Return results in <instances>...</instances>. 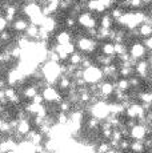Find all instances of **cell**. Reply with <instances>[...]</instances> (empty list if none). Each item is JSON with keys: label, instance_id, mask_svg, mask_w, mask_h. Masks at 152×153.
I'll list each match as a JSON object with an SVG mask.
<instances>
[{"label": "cell", "instance_id": "6da1fadb", "mask_svg": "<svg viewBox=\"0 0 152 153\" xmlns=\"http://www.w3.org/2000/svg\"><path fill=\"white\" fill-rule=\"evenodd\" d=\"M40 72L43 75V79L48 85L56 84L59 77L61 76V69H60V64L57 63H52V61H44L40 67Z\"/></svg>", "mask_w": 152, "mask_h": 153}, {"label": "cell", "instance_id": "7a4b0ae2", "mask_svg": "<svg viewBox=\"0 0 152 153\" xmlns=\"http://www.w3.org/2000/svg\"><path fill=\"white\" fill-rule=\"evenodd\" d=\"M83 80L86 81L87 85L91 84H99L104 80L103 72H101V68L96 64L88 67V68L83 69Z\"/></svg>", "mask_w": 152, "mask_h": 153}, {"label": "cell", "instance_id": "3957f363", "mask_svg": "<svg viewBox=\"0 0 152 153\" xmlns=\"http://www.w3.org/2000/svg\"><path fill=\"white\" fill-rule=\"evenodd\" d=\"M75 45L77 47L79 52H81V53H84V52L86 53H92V52H95L96 47H98V40L92 39L89 36H81L75 40Z\"/></svg>", "mask_w": 152, "mask_h": 153}, {"label": "cell", "instance_id": "277c9868", "mask_svg": "<svg viewBox=\"0 0 152 153\" xmlns=\"http://www.w3.org/2000/svg\"><path fill=\"white\" fill-rule=\"evenodd\" d=\"M42 96L44 99V102H48V104H59V102L63 100V96L61 93L57 91L56 87H52V85H47L45 88L42 89Z\"/></svg>", "mask_w": 152, "mask_h": 153}, {"label": "cell", "instance_id": "5b68a950", "mask_svg": "<svg viewBox=\"0 0 152 153\" xmlns=\"http://www.w3.org/2000/svg\"><path fill=\"white\" fill-rule=\"evenodd\" d=\"M77 24L80 25L81 28H86V31H87V29L98 28L99 20L93 16L92 12H89V11H83V12L77 16Z\"/></svg>", "mask_w": 152, "mask_h": 153}, {"label": "cell", "instance_id": "8992f818", "mask_svg": "<svg viewBox=\"0 0 152 153\" xmlns=\"http://www.w3.org/2000/svg\"><path fill=\"white\" fill-rule=\"evenodd\" d=\"M148 134H151V132L148 131V128L144 124L136 123V124L130 129V139H132V140L142 141V140L147 139Z\"/></svg>", "mask_w": 152, "mask_h": 153}, {"label": "cell", "instance_id": "52a82bcc", "mask_svg": "<svg viewBox=\"0 0 152 153\" xmlns=\"http://www.w3.org/2000/svg\"><path fill=\"white\" fill-rule=\"evenodd\" d=\"M150 68L151 67H150V63H148L147 59H143V60L136 61L135 67H133L135 73L137 75V77H139L140 80H148V77H150V75H151Z\"/></svg>", "mask_w": 152, "mask_h": 153}, {"label": "cell", "instance_id": "ba28073f", "mask_svg": "<svg viewBox=\"0 0 152 153\" xmlns=\"http://www.w3.org/2000/svg\"><path fill=\"white\" fill-rule=\"evenodd\" d=\"M128 53H130V56L135 61H139V60L145 59V56H147V49H145V47L143 45L142 42H135L131 44L130 49H128Z\"/></svg>", "mask_w": 152, "mask_h": 153}, {"label": "cell", "instance_id": "9c48e42d", "mask_svg": "<svg viewBox=\"0 0 152 153\" xmlns=\"http://www.w3.org/2000/svg\"><path fill=\"white\" fill-rule=\"evenodd\" d=\"M99 87V92H100V96H101V100L107 101V99L110 96L113 95V91H115V84L110 80H103L101 83L98 84Z\"/></svg>", "mask_w": 152, "mask_h": 153}, {"label": "cell", "instance_id": "30bf717a", "mask_svg": "<svg viewBox=\"0 0 152 153\" xmlns=\"http://www.w3.org/2000/svg\"><path fill=\"white\" fill-rule=\"evenodd\" d=\"M7 84L12 85V87H15L16 84H22L23 81H24L25 76L23 75L22 72H20L17 68H13L11 71H8V76H7Z\"/></svg>", "mask_w": 152, "mask_h": 153}, {"label": "cell", "instance_id": "8fae6325", "mask_svg": "<svg viewBox=\"0 0 152 153\" xmlns=\"http://www.w3.org/2000/svg\"><path fill=\"white\" fill-rule=\"evenodd\" d=\"M31 129H32V124H31L30 119H24V120H19L15 132L17 134H20L22 137H25L28 133H30Z\"/></svg>", "mask_w": 152, "mask_h": 153}, {"label": "cell", "instance_id": "7c38bea8", "mask_svg": "<svg viewBox=\"0 0 152 153\" xmlns=\"http://www.w3.org/2000/svg\"><path fill=\"white\" fill-rule=\"evenodd\" d=\"M28 25H30V20L24 19V17H17L16 20L12 22V29L16 32H20V33H24Z\"/></svg>", "mask_w": 152, "mask_h": 153}, {"label": "cell", "instance_id": "4fadbf2b", "mask_svg": "<svg viewBox=\"0 0 152 153\" xmlns=\"http://www.w3.org/2000/svg\"><path fill=\"white\" fill-rule=\"evenodd\" d=\"M72 85V80L69 76H66V75H61L59 77V80H57L56 83V88L59 92H67V91L71 88Z\"/></svg>", "mask_w": 152, "mask_h": 153}, {"label": "cell", "instance_id": "5bb4252c", "mask_svg": "<svg viewBox=\"0 0 152 153\" xmlns=\"http://www.w3.org/2000/svg\"><path fill=\"white\" fill-rule=\"evenodd\" d=\"M40 27L44 28L45 31H48L49 33H52L55 29L59 27V23H57V20L55 19L54 16H47V17H44V20H43V23H42Z\"/></svg>", "mask_w": 152, "mask_h": 153}, {"label": "cell", "instance_id": "9a60e30c", "mask_svg": "<svg viewBox=\"0 0 152 153\" xmlns=\"http://www.w3.org/2000/svg\"><path fill=\"white\" fill-rule=\"evenodd\" d=\"M37 93H40V88L37 87L36 84H30V85L23 88V97L30 100V101L37 95Z\"/></svg>", "mask_w": 152, "mask_h": 153}, {"label": "cell", "instance_id": "2e32d148", "mask_svg": "<svg viewBox=\"0 0 152 153\" xmlns=\"http://www.w3.org/2000/svg\"><path fill=\"white\" fill-rule=\"evenodd\" d=\"M72 32H69L68 29H66V31H60L59 33L55 36V43L59 44V45H64V44L72 42Z\"/></svg>", "mask_w": 152, "mask_h": 153}, {"label": "cell", "instance_id": "e0dca14e", "mask_svg": "<svg viewBox=\"0 0 152 153\" xmlns=\"http://www.w3.org/2000/svg\"><path fill=\"white\" fill-rule=\"evenodd\" d=\"M24 36L27 37L30 42H39V27L34 24H30L28 28L25 29Z\"/></svg>", "mask_w": 152, "mask_h": 153}, {"label": "cell", "instance_id": "ac0fdd59", "mask_svg": "<svg viewBox=\"0 0 152 153\" xmlns=\"http://www.w3.org/2000/svg\"><path fill=\"white\" fill-rule=\"evenodd\" d=\"M108 109H110V114H113V116H121L125 113V107L121 102H111L108 104Z\"/></svg>", "mask_w": 152, "mask_h": 153}, {"label": "cell", "instance_id": "d6986e66", "mask_svg": "<svg viewBox=\"0 0 152 153\" xmlns=\"http://www.w3.org/2000/svg\"><path fill=\"white\" fill-rule=\"evenodd\" d=\"M137 31H139V37L143 39L152 36V23H143L137 27Z\"/></svg>", "mask_w": 152, "mask_h": 153}, {"label": "cell", "instance_id": "ffe728a7", "mask_svg": "<svg viewBox=\"0 0 152 153\" xmlns=\"http://www.w3.org/2000/svg\"><path fill=\"white\" fill-rule=\"evenodd\" d=\"M113 84H115V89L120 91V92L127 93V92H130L131 91L130 81H128V79H125V77H120L119 80H116Z\"/></svg>", "mask_w": 152, "mask_h": 153}, {"label": "cell", "instance_id": "44dd1931", "mask_svg": "<svg viewBox=\"0 0 152 153\" xmlns=\"http://www.w3.org/2000/svg\"><path fill=\"white\" fill-rule=\"evenodd\" d=\"M113 23H115V20L111 17L110 13H103L101 17H100V20H99V25H100V28H106V29H112Z\"/></svg>", "mask_w": 152, "mask_h": 153}, {"label": "cell", "instance_id": "7402d4cb", "mask_svg": "<svg viewBox=\"0 0 152 153\" xmlns=\"http://www.w3.org/2000/svg\"><path fill=\"white\" fill-rule=\"evenodd\" d=\"M100 51L104 56H111V57L115 56V47H113L112 42H104L103 44H101Z\"/></svg>", "mask_w": 152, "mask_h": 153}, {"label": "cell", "instance_id": "603a6c76", "mask_svg": "<svg viewBox=\"0 0 152 153\" xmlns=\"http://www.w3.org/2000/svg\"><path fill=\"white\" fill-rule=\"evenodd\" d=\"M130 149H131V152L132 153H145V151H147V149H145L144 143H143V140L142 141H137V140L131 141Z\"/></svg>", "mask_w": 152, "mask_h": 153}, {"label": "cell", "instance_id": "cb8c5ba5", "mask_svg": "<svg viewBox=\"0 0 152 153\" xmlns=\"http://www.w3.org/2000/svg\"><path fill=\"white\" fill-rule=\"evenodd\" d=\"M83 57H84V55L81 53V52L75 51L72 55H69V57H68V63H69V64H72V65H75V67H80Z\"/></svg>", "mask_w": 152, "mask_h": 153}, {"label": "cell", "instance_id": "d4e9b609", "mask_svg": "<svg viewBox=\"0 0 152 153\" xmlns=\"http://www.w3.org/2000/svg\"><path fill=\"white\" fill-rule=\"evenodd\" d=\"M57 111L59 112H63V113H67L68 114L69 112L72 111V104L68 101V100H61V101L57 104Z\"/></svg>", "mask_w": 152, "mask_h": 153}, {"label": "cell", "instance_id": "484cf974", "mask_svg": "<svg viewBox=\"0 0 152 153\" xmlns=\"http://www.w3.org/2000/svg\"><path fill=\"white\" fill-rule=\"evenodd\" d=\"M95 146H96L95 153H108L111 149H112L110 145V141H100V143Z\"/></svg>", "mask_w": 152, "mask_h": 153}, {"label": "cell", "instance_id": "4316f807", "mask_svg": "<svg viewBox=\"0 0 152 153\" xmlns=\"http://www.w3.org/2000/svg\"><path fill=\"white\" fill-rule=\"evenodd\" d=\"M113 47H115V55L121 56L128 52V47L125 43H113Z\"/></svg>", "mask_w": 152, "mask_h": 153}, {"label": "cell", "instance_id": "83f0119b", "mask_svg": "<svg viewBox=\"0 0 152 153\" xmlns=\"http://www.w3.org/2000/svg\"><path fill=\"white\" fill-rule=\"evenodd\" d=\"M125 11L124 10H121L120 7H113L112 10H111V12H110V15H111V17H112L115 22H118L119 19L123 16V13H124Z\"/></svg>", "mask_w": 152, "mask_h": 153}, {"label": "cell", "instance_id": "f1b7e54d", "mask_svg": "<svg viewBox=\"0 0 152 153\" xmlns=\"http://www.w3.org/2000/svg\"><path fill=\"white\" fill-rule=\"evenodd\" d=\"M76 24H77V19L74 16H67L66 19H64V25H66V28H68V29H74L76 27Z\"/></svg>", "mask_w": 152, "mask_h": 153}, {"label": "cell", "instance_id": "f546056e", "mask_svg": "<svg viewBox=\"0 0 152 153\" xmlns=\"http://www.w3.org/2000/svg\"><path fill=\"white\" fill-rule=\"evenodd\" d=\"M61 49H63L64 52H66L67 55H72L74 52L76 51V45H75V42H69L67 44H64V45H61Z\"/></svg>", "mask_w": 152, "mask_h": 153}, {"label": "cell", "instance_id": "4dcf8cb0", "mask_svg": "<svg viewBox=\"0 0 152 153\" xmlns=\"http://www.w3.org/2000/svg\"><path fill=\"white\" fill-rule=\"evenodd\" d=\"M128 81H130L131 89H139V85L142 84V80H140L137 76H131V77H128Z\"/></svg>", "mask_w": 152, "mask_h": 153}, {"label": "cell", "instance_id": "1f68e13d", "mask_svg": "<svg viewBox=\"0 0 152 153\" xmlns=\"http://www.w3.org/2000/svg\"><path fill=\"white\" fill-rule=\"evenodd\" d=\"M130 7L133 10H142L144 7V3L143 0H130Z\"/></svg>", "mask_w": 152, "mask_h": 153}, {"label": "cell", "instance_id": "d6a6232c", "mask_svg": "<svg viewBox=\"0 0 152 153\" xmlns=\"http://www.w3.org/2000/svg\"><path fill=\"white\" fill-rule=\"evenodd\" d=\"M121 139H124V137H123V134H121V132L119 131L118 128H113V131H112V136H111V139L110 140H113V141H120Z\"/></svg>", "mask_w": 152, "mask_h": 153}, {"label": "cell", "instance_id": "836d02e7", "mask_svg": "<svg viewBox=\"0 0 152 153\" xmlns=\"http://www.w3.org/2000/svg\"><path fill=\"white\" fill-rule=\"evenodd\" d=\"M11 37H12L11 32H8V31L0 32V40H1V42H8V40H11Z\"/></svg>", "mask_w": 152, "mask_h": 153}, {"label": "cell", "instance_id": "e575fe53", "mask_svg": "<svg viewBox=\"0 0 152 153\" xmlns=\"http://www.w3.org/2000/svg\"><path fill=\"white\" fill-rule=\"evenodd\" d=\"M143 45L145 47V49H147V52H148V51L152 52V36L147 37V39H144V42H143Z\"/></svg>", "mask_w": 152, "mask_h": 153}, {"label": "cell", "instance_id": "d590c367", "mask_svg": "<svg viewBox=\"0 0 152 153\" xmlns=\"http://www.w3.org/2000/svg\"><path fill=\"white\" fill-rule=\"evenodd\" d=\"M31 102H34V104H45L44 99H43V96H42V93H37V95L31 100Z\"/></svg>", "mask_w": 152, "mask_h": 153}, {"label": "cell", "instance_id": "8d00e7d4", "mask_svg": "<svg viewBox=\"0 0 152 153\" xmlns=\"http://www.w3.org/2000/svg\"><path fill=\"white\" fill-rule=\"evenodd\" d=\"M7 25H8V22L5 20V17L0 16V32L5 31V29H7Z\"/></svg>", "mask_w": 152, "mask_h": 153}, {"label": "cell", "instance_id": "74e56055", "mask_svg": "<svg viewBox=\"0 0 152 153\" xmlns=\"http://www.w3.org/2000/svg\"><path fill=\"white\" fill-rule=\"evenodd\" d=\"M5 87H7V81L4 79H0V89H5Z\"/></svg>", "mask_w": 152, "mask_h": 153}, {"label": "cell", "instance_id": "f35d334b", "mask_svg": "<svg viewBox=\"0 0 152 153\" xmlns=\"http://www.w3.org/2000/svg\"><path fill=\"white\" fill-rule=\"evenodd\" d=\"M147 60H148V63H150V67H151V68H152V52H151L150 57H148V59H147Z\"/></svg>", "mask_w": 152, "mask_h": 153}, {"label": "cell", "instance_id": "ab89813d", "mask_svg": "<svg viewBox=\"0 0 152 153\" xmlns=\"http://www.w3.org/2000/svg\"><path fill=\"white\" fill-rule=\"evenodd\" d=\"M108 153H123V152H120V151H116V149H111Z\"/></svg>", "mask_w": 152, "mask_h": 153}, {"label": "cell", "instance_id": "60d3db41", "mask_svg": "<svg viewBox=\"0 0 152 153\" xmlns=\"http://www.w3.org/2000/svg\"><path fill=\"white\" fill-rule=\"evenodd\" d=\"M148 153H152V146H151L150 149H148Z\"/></svg>", "mask_w": 152, "mask_h": 153}]
</instances>
